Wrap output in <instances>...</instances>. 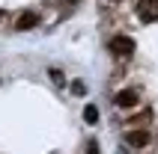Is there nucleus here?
Instances as JSON below:
<instances>
[{
	"label": "nucleus",
	"mask_w": 158,
	"mask_h": 154,
	"mask_svg": "<svg viewBox=\"0 0 158 154\" xmlns=\"http://www.w3.org/2000/svg\"><path fill=\"white\" fill-rule=\"evenodd\" d=\"M110 51H114L116 56H131V53H134V39H128V36H116V39H110Z\"/></svg>",
	"instance_id": "nucleus-1"
},
{
	"label": "nucleus",
	"mask_w": 158,
	"mask_h": 154,
	"mask_svg": "<svg viewBox=\"0 0 158 154\" xmlns=\"http://www.w3.org/2000/svg\"><path fill=\"white\" fill-rule=\"evenodd\" d=\"M137 15H140V21H158V0H140Z\"/></svg>",
	"instance_id": "nucleus-2"
},
{
	"label": "nucleus",
	"mask_w": 158,
	"mask_h": 154,
	"mask_svg": "<svg viewBox=\"0 0 158 154\" xmlns=\"http://www.w3.org/2000/svg\"><path fill=\"white\" fill-rule=\"evenodd\" d=\"M137 98H140V95H137V89H123V92L114 95V104H116V107H134V104H137Z\"/></svg>",
	"instance_id": "nucleus-3"
},
{
	"label": "nucleus",
	"mask_w": 158,
	"mask_h": 154,
	"mask_svg": "<svg viewBox=\"0 0 158 154\" xmlns=\"http://www.w3.org/2000/svg\"><path fill=\"white\" fill-rule=\"evenodd\" d=\"M125 142L134 145V148H143L149 142V133H146V130H128V133H125Z\"/></svg>",
	"instance_id": "nucleus-4"
},
{
	"label": "nucleus",
	"mask_w": 158,
	"mask_h": 154,
	"mask_svg": "<svg viewBox=\"0 0 158 154\" xmlns=\"http://www.w3.org/2000/svg\"><path fill=\"white\" fill-rule=\"evenodd\" d=\"M39 24V15L36 12H24V15H18V30H33V27Z\"/></svg>",
	"instance_id": "nucleus-5"
},
{
	"label": "nucleus",
	"mask_w": 158,
	"mask_h": 154,
	"mask_svg": "<svg viewBox=\"0 0 158 154\" xmlns=\"http://www.w3.org/2000/svg\"><path fill=\"white\" fill-rule=\"evenodd\" d=\"M84 121H87V125H96V121H98V110H96V104H87V107H84Z\"/></svg>",
	"instance_id": "nucleus-6"
},
{
	"label": "nucleus",
	"mask_w": 158,
	"mask_h": 154,
	"mask_svg": "<svg viewBox=\"0 0 158 154\" xmlns=\"http://www.w3.org/2000/svg\"><path fill=\"white\" fill-rule=\"evenodd\" d=\"M51 80H54V83H63L66 77H63V71H60V68H51Z\"/></svg>",
	"instance_id": "nucleus-7"
},
{
	"label": "nucleus",
	"mask_w": 158,
	"mask_h": 154,
	"mask_svg": "<svg viewBox=\"0 0 158 154\" xmlns=\"http://www.w3.org/2000/svg\"><path fill=\"white\" fill-rule=\"evenodd\" d=\"M87 151H89V154H98V145H96V142H89V145H87Z\"/></svg>",
	"instance_id": "nucleus-8"
},
{
	"label": "nucleus",
	"mask_w": 158,
	"mask_h": 154,
	"mask_svg": "<svg viewBox=\"0 0 158 154\" xmlns=\"http://www.w3.org/2000/svg\"><path fill=\"white\" fill-rule=\"evenodd\" d=\"M0 18H3V12H0Z\"/></svg>",
	"instance_id": "nucleus-9"
}]
</instances>
